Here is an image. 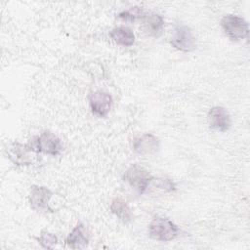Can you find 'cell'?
I'll return each instance as SVG.
<instances>
[{
	"label": "cell",
	"instance_id": "cell-2",
	"mask_svg": "<svg viewBox=\"0 0 250 250\" xmlns=\"http://www.w3.org/2000/svg\"><path fill=\"white\" fill-rule=\"evenodd\" d=\"M36 153H46L53 156L59 155L62 150L61 140L51 131H44L32 138L27 144Z\"/></svg>",
	"mask_w": 250,
	"mask_h": 250
},
{
	"label": "cell",
	"instance_id": "cell-7",
	"mask_svg": "<svg viewBox=\"0 0 250 250\" xmlns=\"http://www.w3.org/2000/svg\"><path fill=\"white\" fill-rule=\"evenodd\" d=\"M53 192L43 186H32L29 193L30 207L37 212H52L49 206Z\"/></svg>",
	"mask_w": 250,
	"mask_h": 250
},
{
	"label": "cell",
	"instance_id": "cell-16",
	"mask_svg": "<svg viewBox=\"0 0 250 250\" xmlns=\"http://www.w3.org/2000/svg\"><path fill=\"white\" fill-rule=\"evenodd\" d=\"M144 11L140 7H131L130 9L123 11L118 14V18H120L123 21H135L139 19H143L144 16Z\"/></svg>",
	"mask_w": 250,
	"mask_h": 250
},
{
	"label": "cell",
	"instance_id": "cell-14",
	"mask_svg": "<svg viewBox=\"0 0 250 250\" xmlns=\"http://www.w3.org/2000/svg\"><path fill=\"white\" fill-rule=\"evenodd\" d=\"M110 38L122 46H132L135 42V34L127 26H118L109 32Z\"/></svg>",
	"mask_w": 250,
	"mask_h": 250
},
{
	"label": "cell",
	"instance_id": "cell-15",
	"mask_svg": "<svg viewBox=\"0 0 250 250\" xmlns=\"http://www.w3.org/2000/svg\"><path fill=\"white\" fill-rule=\"evenodd\" d=\"M110 211L124 224H130L133 221V213L128 204L120 198H115L110 204Z\"/></svg>",
	"mask_w": 250,
	"mask_h": 250
},
{
	"label": "cell",
	"instance_id": "cell-5",
	"mask_svg": "<svg viewBox=\"0 0 250 250\" xmlns=\"http://www.w3.org/2000/svg\"><path fill=\"white\" fill-rule=\"evenodd\" d=\"M150 177L151 175L148 173L147 170L135 164L125 171L123 175V180L128 183L132 188L137 189L140 194H144L145 188Z\"/></svg>",
	"mask_w": 250,
	"mask_h": 250
},
{
	"label": "cell",
	"instance_id": "cell-9",
	"mask_svg": "<svg viewBox=\"0 0 250 250\" xmlns=\"http://www.w3.org/2000/svg\"><path fill=\"white\" fill-rule=\"evenodd\" d=\"M160 148L159 139L153 134L146 133L133 141L134 151L141 156H148L156 153Z\"/></svg>",
	"mask_w": 250,
	"mask_h": 250
},
{
	"label": "cell",
	"instance_id": "cell-4",
	"mask_svg": "<svg viewBox=\"0 0 250 250\" xmlns=\"http://www.w3.org/2000/svg\"><path fill=\"white\" fill-rule=\"evenodd\" d=\"M170 43L177 50L190 52L196 49L197 39L190 27L187 25H177Z\"/></svg>",
	"mask_w": 250,
	"mask_h": 250
},
{
	"label": "cell",
	"instance_id": "cell-6",
	"mask_svg": "<svg viewBox=\"0 0 250 250\" xmlns=\"http://www.w3.org/2000/svg\"><path fill=\"white\" fill-rule=\"evenodd\" d=\"M7 154L9 159L16 165L26 166L31 165L35 161L34 154L37 153L34 152L28 145L14 143L7 148Z\"/></svg>",
	"mask_w": 250,
	"mask_h": 250
},
{
	"label": "cell",
	"instance_id": "cell-8",
	"mask_svg": "<svg viewBox=\"0 0 250 250\" xmlns=\"http://www.w3.org/2000/svg\"><path fill=\"white\" fill-rule=\"evenodd\" d=\"M88 99L92 112L98 117H106L113 104L112 97L108 93L96 91L90 94Z\"/></svg>",
	"mask_w": 250,
	"mask_h": 250
},
{
	"label": "cell",
	"instance_id": "cell-17",
	"mask_svg": "<svg viewBox=\"0 0 250 250\" xmlns=\"http://www.w3.org/2000/svg\"><path fill=\"white\" fill-rule=\"evenodd\" d=\"M38 242L43 248L52 249L58 243V238L55 234H53L47 230H43V231H41L40 237L38 238Z\"/></svg>",
	"mask_w": 250,
	"mask_h": 250
},
{
	"label": "cell",
	"instance_id": "cell-13",
	"mask_svg": "<svg viewBox=\"0 0 250 250\" xmlns=\"http://www.w3.org/2000/svg\"><path fill=\"white\" fill-rule=\"evenodd\" d=\"M144 26L146 32L152 36L158 37L164 28L163 18L155 13H145L143 16Z\"/></svg>",
	"mask_w": 250,
	"mask_h": 250
},
{
	"label": "cell",
	"instance_id": "cell-11",
	"mask_svg": "<svg viewBox=\"0 0 250 250\" xmlns=\"http://www.w3.org/2000/svg\"><path fill=\"white\" fill-rule=\"evenodd\" d=\"M174 190H176V185L171 179L151 176L145 188L144 194H161Z\"/></svg>",
	"mask_w": 250,
	"mask_h": 250
},
{
	"label": "cell",
	"instance_id": "cell-12",
	"mask_svg": "<svg viewBox=\"0 0 250 250\" xmlns=\"http://www.w3.org/2000/svg\"><path fill=\"white\" fill-rule=\"evenodd\" d=\"M89 242V237L86 229L83 224L79 223L71 230L65 239V244L72 249H81L87 246Z\"/></svg>",
	"mask_w": 250,
	"mask_h": 250
},
{
	"label": "cell",
	"instance_id": "cell-10",
	"mask_svg": "<svg viewBox=\"0 0 250 250\" xmlns=\"http://www.w3.org/2000/svg\"><path fill=\"white\" fill-rule=\"evenodd\" d=\"M207 119L210 128L220 132L228 131L231 125V119L229 111L225 107L219 105L213 106L209 109Z\"/></svg>",
	"mask_w": 250,
	"mask_h": 250
},
{
	"label": "cell",
	"instance_id": "cell-3",
	"mask_svg": "<svg viewBox=\"0 0 250 250\" xmlns=\"http://www.w3.org/2000/svg\"><path fill=\"white\" fill-rule=\"evenodd\" d=\"M221 25L226 35L233 41L248 38V22L241 17L235 15H226L221 21Z\"/></svg>",
	"mask_w": 250,
	"mask_h": 250
},
{
	"label": "cell",
	"instance_id": "cell-1",
	"mask_svg": "<svg viewBox=\"0 0 250 250\" xmlns=\"http://www.w3.org/2000/svg\"><path fill=\"white\" fill-rule=\"evenodd\" d=\"M148 234L152 239L166 242L175 239L180 234V229L171 220L156 216L148 226Z\"/></svg>",
	"mask_w": 250,
	"mask_h": 250
}]
</instances>
